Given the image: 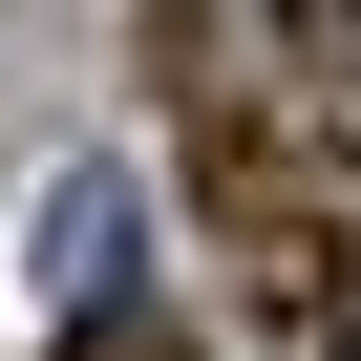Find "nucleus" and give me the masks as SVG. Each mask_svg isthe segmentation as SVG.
I'll return each mask as SVG.
<instances>
[{"instance_id": "3", "label": "nucleus", "mask_w": 361, "mask_h": 361, "mask_svg": "<svg viewBox=\"0 0 361 361\" xmlns=\"http://www.w3.org/2000/svg\"><path fill=\"white\" fill-rule=\"evenodd\" d=\"M106 361H170V340H106Z\"/></svg>"}, {"instance_id": "2", "label": "nucleus", "mask_w": 361, "mask_h": 361, "mask_svg": "<svg viewBox=\"0 0 361 361\" xmlns=\"http://www.w3.org/2000/svg\"><path fill=\"white\" fill-rule=\"evenodd\" d=\"M0 276H22V319H106L128 298V170H43L22 234H0Z\"/></svg>"}, {"instance_id": "1", "label": "nucleus", "mask_w": 361, "mask_h": 361, "mask_svg": "<svg viewBox=\"0 0 361 361\" xmlns=\"http://www.w3.org/2000/svg\"><path fill=\"white\" fill-rule=\"evenodd\" d=\"M213 234L255 255V340L276 361H361V234L276 128H213Z\"/></svg>"}]
</instances>
